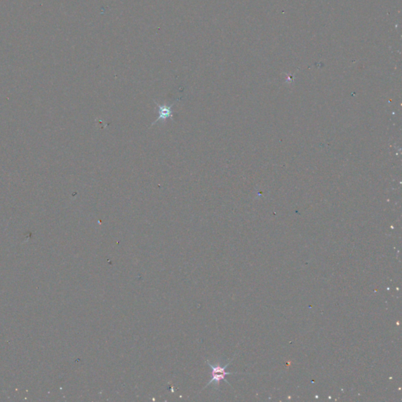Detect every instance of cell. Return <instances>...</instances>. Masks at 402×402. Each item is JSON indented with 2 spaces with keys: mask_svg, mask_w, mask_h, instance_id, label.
<instances>
[{
  "mask_svg": "<svg viewBox=\"0 0 402 402\" xmlns=\"http://www.w3.org/2000/svg\"><path fill=\"white\" fill-rule=\"evenodd\" d=\"M178 101H179V98L173 101L171 104H167V103H165V104H160L157 101H154V102L157 104V108H158V118L152 124V127L158 124V123L165 122L166 120H168V119L174 120V118H173L174 112H173L172 108L175 103Z\"/></svg>",
  "mask_w": 402,
  "mask_h": 402,
  "instance_id": "cell-2",
  "label": "cell"
},
{
  "mask_svg": "<svg viewBox=\"0 0 402 402\" xmlns=\"http://www.w3.org/2000/svg\"><path fill=\"white\" fill-rule=\"evenodd\" d=\"M233 360H230L227 363V364H225V366H222L221 364L220 363H215V364H212V363L210 362L209 360H207V364H208L209 367L211 368V380L208 382L207 385H206L205 387H208L210 385L213 384L214 383V386H215L216 388H218L220 387V383L222 381H225L226 383H228L229 385L230 383L227 381V379H226V376L227 375H233V374H237V373H228V372L226 371L227 370V368L228 367L229 364L231 363V361Z\"/></svg>",
  "mask_w": 402,
  "mask_h": 402,
  "instance_id": "cell-1",
  "label": "cell"
}]
</instances>
